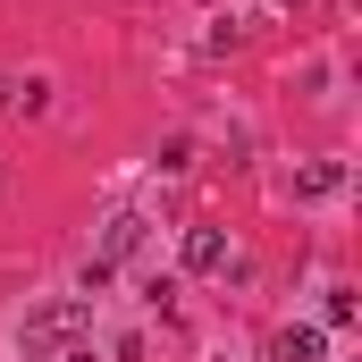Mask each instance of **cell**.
<instances>
[{
	"label": "cell",
	"instance_id": "cell-6",
	"mask_svg": "<svg viewBox=\"0 0 362 362\" xmlns=\"http://www.w3.org/2000/svg\"><path fill=\"white\" fill-rule=\"evenodd\" d=\"M278 8H286V0H278Z\"/></svg>",
	"mask_w": 362,
	"mask_h": 362
},
{
	"label": "cell",
	"instance_id": "cell-4",
	"mask_svg": "<svg viewBox=\"0 0 362 362\" xmlns=\"http://www.w3.org/2000/svg\"><path fill=\"white\" fill-rule=\"evenodd\" d=\"M270 362H320V329H278Z\"/></svg>",
	"mask_w": 362,
	"mask_h": 362
},
{
	"label": "cell",
	"instance_id": "cell-1",
	"mask_svg": "<svg viewBox=\"0 0 362 362\" xmlns=\"http://www.w3.org/2000/svg\"><path fill=\"white\" fill-rule=\"evenodd\" d=\"M93 337V303L85 295H51L42 312H25V362H59Z\"/></svg>",
	"mask_w": 362,
	"mask_h": 362
},
{
	"label": "cell",
	"instance_id": "cell-5",
	"mask_svg": "<svg viewBox=\"0 0 362 362\" xmlns=\"http://www.w3.org/2000/svg\"><path fill=\"white\" fill-rule=\"evenodd\" d=\"M337 185H346V160H312V169L295 177V194H303V202H320V194H337Z\"/></svg>",
	"mask_w": 362,
	"mask_h": 362
},
{
	"label": "cell",
	"instance_id": "cell-3",
	"mask_svg": "<svg viewBox=\"0 0 362 362\" xmlns=\"http://www.w3.org/2000/svg\"><path fill=\"white\" fill-rule=\"evenodd\" d=\"M185 270L194 278L228 270V228H185Z\"/></svg>",
	"mask_w": 362,
	"mask_h": 362
},
{
	"label": "cell",
	"instance_id": "cell-2",
	"mask_svg": "<svg viewBox=\"0 0 362 362\" xmlns=\"http://www.w3.org/2000/svg\"><path fill=\"white\" fill-rule=\"evenodd\" d=\"M135 253H144V211H110V219H101L93 262H101V270H118V262H135Z\"/></svg>",
	"mask_w": 362,
	"mask_h": 362
}]
</instances>
